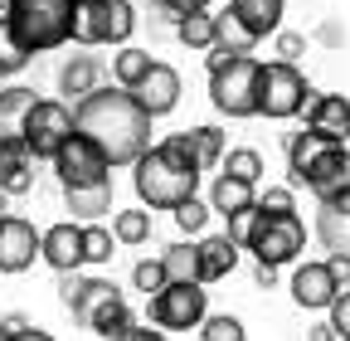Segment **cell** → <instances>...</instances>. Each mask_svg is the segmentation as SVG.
Masks as SVG:
<instances>
[{"label": "cell", "mask_w": 350, "mask_h": 341, "mask_svg": "<svg viewBox=\"0 0 350 341\" xmlns=\"http://www.w3.org/2000/svg\"><path fill=\"white\" fill-rule=\"evenodd\" d=\"M73 122L83 137H93L112 166H131L146 147H151V112L131 98V88H93L88 98L73 103Z\"/></svg>", "instance_id": "1"}, {"label": "cell", "mask_w": 350, "mask_h": 341, "mask_svg": "<svg viewBox=\"0 0 350 341\" xmlns=\"http://www.w3.org/2000/svg\"><path fill=\"white\" fill-rule=\"evenodd\" d=\"M131 166H137L131 170V186H137L146 210H175L180 200H190L200 190V176H204V166L190 147V132H175V137L146 147Z\"/></svg>", "instance_id": "2"}, {"label": "cell", "mask_w": 350, "mask_h": 341, "mask_svg": "<svg viewBox=\"0 0 350 341\" xmlns=\"http://www.w3.org/2000/svg\"><path fill=\"white\" fill-rule=\"evenodd\" d=\"M73 10L78 0H10L5 15L29 54H49L73 39Z\"/></svg>", "instance_id": "3"}, {"label": "cell", "mask_w": 350, "mask_h": 341, "mask_svg": "<svg viewBox=\"0 0 350 341\" xmlns=\"http://www.w3.org/2000/svg\"><path fill=\"white\" fill-rule=\"evenodd\" d=\"M312 83H306V73L287 59H273L262 64V78H258V117H273V122H287L297 112H306V103H312Z\"/></svg>", "instance_id": "4"}, {"label": "cell", "mask_w": 350, "mask_h": 341, "mask_svg": "<svg viewBox=\"0 0 350 341\" xmlns=\"http://www.w3.org/2000/svg\"><path fill=\"white\" fill-rule=\"evenodd\" d=\"M137 29V10L126 0H78L73 10V45L98 49V45H126Z\"/></svg>", "instance_id": "5"}, {"label": "cell", "mask_w": 350, "mask_h": 341, "mask_svg": "<svg viewBox=\"0 0 350 341\" xmlns=\"http://www.w3.org/2000/svg\"><path fill=\"white\" fill-rule=\"evenodd\" d=\"M258 78L262 64L253 54H234L224 68L209 73V103L224 117H258Z\"/></svg>", "instance_id": "6"}, {"label": "cell", "mask_w": 350, "mask_h": 341, "mask_svg": "<svg viewBox=\"0 0 350 341\" xmlns=\"http://www.w3.org/2000/svg\"><path fill=\"white\" fill-rule=\"evenodd\" d=\"M248 249H253L258 264L282 268V264H292L297 253L306 249V225L297 220V210H262L258 205V225H253Z\"/></svg>", "instance_id": "7"}, {"label": "cell", "mask_w": 350, "mask_h": 341, "mask_svg": "<svg viewBox=\"0 0 350 341\" xmlns=\"http://www.w3.org/2000/svg\"><path fill=\"white\" fill-rule=\"evenodd\" d=\"M78 132V122H73V108L59 103V98H39L34 112L25 117V147L34 161H54V151Z\"/></svg>", "instance_id": "8"}, {"label": "cell", "mask_w": 350, "mask_h": 341, "mask_svg": "<svg viewBox=\"0 0 350 341\" xmlns=\"http://www.w3.org/2000/svg\"><path fill=\"white\" fill-rule=\"evenodd\" d=\"M204 317H209L204 283H165L161 292H151V322L165 331H190Z\"/></svg>", "instance_id": "9"}, {"label": "cell", "mask_w": 350, "mask_h": 341, "mask_svg": "<svg viewBox=\"0 0 350 341\" xmlns=\"http://www.w3.org/2000/svg\"><path fill=\"white\" fill-rule=\"evenodd\" d=\"M54 176L64 186H93V181H112V161L107 151L93 142V137H83L73 132L59 151H54Z\"/></svg>", "instance_id": "10"}, {"label": "cell", "mask_w": 350, "mask_h": 341, "mask_svg": "<svg viewBox=\"0 0 350 341\" xmlns=\"http://www.w3.org/2000/svg\"><path fill=\"white\" fill-rule=\"evenodd\" d=\"M301 186L317 195V205L345 195V190H350V151H345L340 142H326V147L312 156V166H306V181H301Z\"/></svg>", "instance_id": "11"}, {"label": "cell", "mask_w": 350, "mask_h": 341, "mask_svg": "<svg viewBox=\"0 0 350 341\" xmlns=\"http://www.w3.org/2000/svg\"><path fill=\"white\" fill-rule=\"evenodd\" d=\"M39 259V229L20 215H0V273H25Z\"/></svg>", "instance_id": "12"}, {"label": "cell", "mask_w": 350, "mask_h": 341, "mask_svg": "<svg viewBox=\"0 0 350 341\" xmlns=\"http://www.w3.org/2000/svg\"><path fill=\"white\" fill-rule=\"evenodd\" d=\"M39 259L49 264L54 273H73V268H83L88 259H83V225L78 220H64V225H49L39 234Z\"/></svg>", "instance_id": "13"}, {"label": "cell", "mask_w": 350, "mask_h": 341, "mask_svg": "<svg viewBox=\"0 0 350 341\" xmlns=\"http://www.w3.org/2000/svg\"><path fill=\"white\" fill-rule=\"evenodd\" d=\"M340 292V278L331 273V264H301L292 273V303L306 312H326Z\"/></svg>", "instance_id": "14"}, {"label": "cell", "mask_w": 350, "mask_h": 341, "mask_svg": "<svg viewBox=\"0 0 350 341\" xmlns=\"http://www.w3.org/2000/svg\"><path fill=\"white\" fill-rule=\"evenodd\" d=\"M131 98H137L151 117H165V112H175V103H180V73L156 59V64L146 68V78L131 88Z\"/></svg>", "instance_id": "15"}, {"label": "cell", "mask_w": 350, "mask_h": 341, "mask_svg": "<svg viewBox=\"0 0 350 341\" xmlns=\"http://www.w3.org/2000/svg\"><path fill=\"white\" fill-rule=\"evenodd\" d=\"M306 132H317L321 142H350V103L340 93H317L306 103Z\"/></svg>", "instance_id": "16"}, {"label": "cell", "mask_w": 350, "mask_h": 341, "mask_svg": "<svg viewBox=\"0 0 350 341\" xmlns=\"http://www.w3.org/2000/svg\"><path fill=\"white\" fill-rule=\"evenodd\" d=\"M317 234L331 253H345L350 259V190L336 195V200H321L317 210Z\"/></svg>", "instance_id": "17"}, {"label": "cell", "mask_w": 350, "mask_h": 341, "mask_svg": "<svg viewBox=\"0 0 350 341\" xmlns=\"http://www.w3.org/2000/svg\"><path fill=\"white\" fill-rule=\"evenodd\" d=\"M64 205L73 210L78 225H93L112 210V181H93V186H64Z\"/></svg>", "instance_id": "18"}, {"label": "cell", "mask_w": 350, "mask_h": 341, "mask_svg": "<svg viewBox=\"0 0 350 341\" xmlns=\"http://www.w3.org/2000/svg\"><path fill=\"white\" fill-rule=\"evenodd\" d=\"M209 205H214V215H239V210H248V205H258V186L253 181H243V176H234V170H224L214 186H209Z\"/></svg>", "instance_id": "19"}, {"label": "cell", "mask_w": 350, "mask_h": 341, "mask_svg": "<svg viewBox=\"0 0 350 341\" xmlns=\"http://www.w3.org/2000/svg\"><path fill=\"white\" fill-rule=\"evenodd\" d=\"M239 268V244L229 234H209L200 239V278L204 283H219V278H229Z\"/></svg>", "instance_id": "20"}, {"label": "cell", "mask_w": 350, "mask_h": 341, "mask_svg": "<svg viewBox=\"0 0 350 341\" xmlns=\"http://www.w3.org/2000/svg\"><path fill=\"white\" fill-rule=\"evenodd\" d=\"M34 88L25 83H10V88H0V137H25V117L34 112Z\"/></svg>", "instance_id": "21"}, {"label": "cell", "mask_w": 350, "mask_h": 341, "mask_svg": "<svg viewBox=\"0 0 350 341\" xmlns=\"http://www.w3.org/2000/svg\"><path fill=\"white\" fill-rule=\"evenodd\" d=\"M98 78H103V68H98L93 54H73V59L59 68V93H64L68 103H78V98H88V93L98 88Z\"/></svg>", "instance_id": "22"}, {"label": "cell", "mask_w": 350, "mask_h": 341, "mask_svg": "<svg viewBox=\"0 0 350 341\" xmlns=\"http://www.w3.org/2000/svg\"><path fill=\"white\" fill-rule=\"evenodd\" d=\"M229 5L239 10V20L258 34V39H268L282 29V15H287V0H229Z\"/></svg>", "instance_id": "23"}, {"label": "cell", "mask_w": 350, "mask_h": 341, "mask_svg": "<svg viewBox=\"0 0 350 341\" xmlns=\"http://www.w3.org/2000/svg\"><path fill=\"white\" fill-rule=\"evenodd\" d=\"M214 45H224V49H234V54H253L258 34L239 20V10H234V5H224V10L214 15Z\"/></svg>", "instance_id": "24"}, {"label": "cell", "mask_w": 350, "mask_h": 341, "mask_svg": "<svg viewBox=\"0 0 350 341\" xmlns=\"http://www.w3.org/2000/svg\"><path fill=\"white\" fill-rule=\"evenodd\" d=\"M112 297H122V288H117V283H107V278H88V283H83V292L73 297V307H68V312L88 327V322H93V317L112 303Z\"/></svg>", "instance_id": "25"}, {"label": "cell", "mask_w": 350, "mask_h": 341, "mask_svg": "<svg viewBox=\"0 0 350 341\" xmlns=\"http://www.w3.org/2000/svg\"><path fill=\"white\" fill-rule=\"evenodd\" d=\"M161 264H165L170 283H204L200 278V244H170L161 253Z\"/></svg>", "instance_id": "26"}, {"label": "cell", "mask_w": 350, "mask_h": 341, "mask_svg": "<svg viewBox=\"0 0 350 341\" xmlns=\"http://www.w3.org/2000/svg\"><path fill=\"white\" fill-rule=\"evenodd\" d=\"M156 59H151V49H137V45H122L117 54H112V78L122 83V88H137V83L146 78V68H151Z\"/></svg>", "instance_id": "27"}, {"label": "cell", "mask_w": 350, "mask_h": 341, "mask_svg": "<svg viewBox=\"0 0 350 341\" xmlns=\"http://www.w3.org/2000/svg\"><path fill=\"white\" fill-rule=\"evenodd\" d=\"M321 147H326V142H321L317 132H292V137H287V181H292V186L306 181V166H312V156H317Z\"/></svg>", "instance_id": "28"}, {"label": "cell", "mask_w": 350, "mask_h": 341, "mask_svg": "<svg viewBox=\"0 0 350 341\" xmlns=\"http://www.w3.org/2000/svg\"><path fill=\"white\" fill-rule=\"evenodd\" d=\"M25 64H29V49H25V39L15 34L10 15H0V78H15Z\"/></svg>", "instance_id": "29"}, {"label": "cell", "mask_w": 350, "mask_h": 341, "mask_svg": "<svg viewBox=\"0 0 350 341\" xmlns=\"http://www.w3.org/2000/svg\"><path fill=\"white\" fill-rule=\"evenodd\" d=\"M175 34H180V45H190V49H209L214 45V15L209 10H190V15L175 20Z\"/></svg>", "instance_id": "30"}, {"label": "cell", "mask_w": 350, "mask_h": 341, "mask_svg": "<svg viewBox=\"0 0 350 341\" xmlns=\"http://www.w3.org/2000/svg\"><path fill=\"white\" fill-rule=\"evenodd\" d=\"M112 234H117V244H146L151 239V210H117Z\"/></svg>", "instance_id": "31"}, {"label": "cell", "mask_w": 350, "mask_h": 341, "mask_svg": "<svg viewBox=\"0 0 350 341\" xmlns=\"http://www.w3.org/2000/svg\"><path fill=\"white\" fill-rule=\"evenodd\" d=\"M126 327H131V307H126V297H112V303H107L93 322H88V331H98L103 341H117Z\"/></svg>", "instance_id": "32"}, {"label": "cell", "mask_w": 350, "mask_h": 341, "mask_svg": "<svg viewBox=\"0 0 350 341\" xmlns=\"http://www.w3.org/2000/svg\"><path fill=\"white\" fill-rule=\"evenodd\" d=\"M112 253H117V234H112V229H103L98 220L83 225V259H88V264H107Z\"/></svg>", "instance_id": "33"}, {"label": "cell", "mask_w": 350, "mask_h": 341, "mask_svg": "<svg viewBox=\"0 0 350 341\" xmlns=\"http://www.w3.org/2000/svg\"><path fill=\"white\" fill-rule=\"evenodd\" d=\"M190 147H195L204 170L224 161V132H219V127H190Z\"/></svg>", "instance_id": "34"}, {"label": "cell", "mask_w": 350, "mask_h": 341, "mask_svg": "<svg viewBox=\"0 0 350 341\" xmlns=\"http://www.w3.org/2000/svg\"><path fill=\"white\" fill-rule=\"evenodd\" d=\"M170 215H175V225H180L185 234H200V229L209 225V215H214V205H204L200 195H190V200H180V205H175Z\"/></svg>", "instance_id": "35"}, {"label": "cell", "mask_w": 350, "mask_h": 341, "mask_svg": "<svg viewBox=\"0 0 350 341\" xmlns=\"http://www.w3.org/2000/svg\"><path fill=\"white\" fill-rule=\"evenodd\" d=\"M200 341H243V322L219 312V317H204L200 322Z\"/></svg>", "instance_id": "36"}, {"label": "cell", "mask_w": 350, "mask_h": 341, "mask_svg": "<svg viewBox=\"0 0 350 341\" xmlns=\"http://www.w3.org/2000/svg\"><path fill=\"white\" fill-rule=\"evenodd\" d=\"M224 170H234V176H243V181H253V186H258V176H262V156H258L253 147L224 151Z\"/></svg>", "instance_id": "37"}, {"label": "cell", "mask_w": 350, "mask_h": 341, "mask_svg": "<svg viewBox=\"0 0 350 341\" xmlns=\"http://www.w3.org/2000/svg\"><path fill=\"white\" fill-rule=\"evenodd\" d=\"M131 283H137V288L151 297V292H161L170 278H165V264H161V259H142L137 268H131Z\"/></svg>", "instance_id": "38"}, {"label": "cell", "mask_w": 350, "mask_h": 341, "mask_svg": "<svg viewBox=\"0 0 350 341\" xmlns=\"http://www.w3.org/2000/svg\"><path fill=\"white\" fill-rule=\"evenodd\" d=\"M29 161H34V156H29L25 137H0V181H5L15 166H29Z\"/></svg>", "instance_id": "39"}, {"label": "cell", "mask_w": 350, "mask_h": 341, "mask_svg": "<svg viewBox=\"0 0 350 341\" xmlns=\"http://www.w3.org/2000/svg\"><path fill=\"white\" fill-rule=\"evenodd\" d=\"M253 225H258V205H248V210H239V215H229V239L239 244V249H248V239H253Z\"/></svg>", "instance_id": "40"}, {"label": "cell", "mask_w": 350, "mask_h": 341, "mask_svg": "<svg viewBox=\"0 0 350 341\" xmlns=\"http://www.w3.org/2000/svg\"><path fill=\"white\" fill-rule=\"evenodd\" d=\"M306 54V34H292V29H278V59H287V64H297Z\"/></svg>", "instance_id": "41"}, {"label": "cell", "mask_w": 350, "mask_h": 341, "mask_svg": "<svg viewBox=\"0 0 350 341\" xmlns=\"http://www.w3.org/2000/svg\"><path fill=\"white\" fill-rule=\"evenodd\" d=\"M326 312H331V327H336L340 336H350V288H340V292H336V303H331Z\"/></svg>", "instance_id": "42"}, {"label": "cell", "mask_w": 350, "mask_h": 341, "mask_svg": "<svg viewBox=\"0 0 350 341\" xmlns=\"http://www.w3.org/2000/svg\"><path fill=\"white\" fill-rule=\"evenodd\" d=\"M258 205L262 210H292V186H268L258 195Z\"/></svg>", "instance_id": "43"}, {"label": "cell", "mask_w": 350, "mask_h": 341, "mask_svg": "<svg viewBox=\"0 0 350 341\" xmlns=\"http://www.w3.org/2000/svg\"><path fill=\"white\" fill-rule=\"evenodd\" d=\"M117 341H170V336H165V327H156V322H151V327H137V322H131Z\"/></svg>", "instance_id": "44"}, {"label": "cell", "mask_w": 350, "mask_h": 341, "mask_svg": "<svg viewBox=\"0 0 350 341\" xmlns=\"http://www.w3.org/2000/svg\"><path fill=\"white\" fill-rule=\"evenodd\" d=\"M59 278H64V283H59V297H64V307H73V297L83 292V283H88V278H78V268H73V273H59Z\"/></svg>", "instance_id": "45"}, {"label": "cell", "mask_w": 350, "mask_h": 341, "mask_svg": "<svg viewBox=\"0 0 350 341\" xmlns=\"http://www.w3.org/2000/svg\"><path fill=\"white\" fill-rule=\"evenodd\" d=\"M190 10H209V0H165V20H180Z\"/></svg>", "instance_id": "46"}, {"label": "cell", "mask_w": 350, "mask_h": 341, "mask_svg": "<svg viewBox=\"0 0 350 341\" xmlns=\"http://www.w3.org/2000/svg\"><path fill=\"white\" fill-rule=\"evenodd\" d=\"M326 264H331V273L340 278V288H350V259H345V253H331Z\"/></svg>", "instance_id": "47"}, {"label": "cell", "mask_w": 350, "mask_h": 341, "mask_svg": "<svg viewBox=\"0 0 350 341\" xmlns=\"http://www.w3.org/2000/svg\"><path fill=\"white\" fill-rule=\"evenodd\" d=\"M229 59H234V49H224V45H209V73H214V68H224Z\"/></svg>", "instance_id": "48"}, {"label": "cell", "mask_w": 350, "mask_h": 341, "mask_svg": "<svg viewBox=\"0 0 350 341\" xmlns=\"http://www.w3.org/2000/svg\"><path fill=\"white\" fill-rule=\"evenodd\" d=\"M306 341H340V331H336L331 322H321V327H312V331H306Z\"/></svg>", "instance_id": "49"}, {"label": "cell", "mask_w": 350, "mask_h": 341, "mask_svg": "<svg viewBox=\"0 0 350 341\" xmlns=\"http://www.w3.org/2000/svg\"><path fill=\"white\" fill-rule=\"evenodd\" d=\"M10 341H54L49 331H39V327H25V331H15Z\"/></svg>", "instance_id": "50"}, {"label": "cell", "mask_w": 350, "mask_h": 341, "mask_svg": "<svg viewBox=\"0 0 350 341\" xmlns=\"http://www.w3.org/2000/svg\"><path fill=\"white\" fill-rule=\"evenodd\" d=\"M253 278H258L262 288H273V278H278V268H273V264H258V273H253Z\"/></svg>", "instance_id": "51"}, {"label": "cell", "mask_w": 350, "mask_h": 341, "mask_svg": "<svg viewBox=\"0 0 350 341\" xmlns=\"http://www.w3.org/2000/svg\"><path fill=\"white\" fill-rule=\"evenodd\" d=\"M10 336H15V331H10V327H5V322H0V341H10Z\"/></svg>", "instance_id": "52"}, {"label": "cell", "mask_w": 350, "mask_h": 341, "mask_svg": "<svg viewBox=\"0 0 350 341\" xmlns=\"http://www.w3.org/2000/svg\"><path fill=\"white\" fill-rule=\"evenodd\" d=\"M146 5H151V10H161V15H165V0H146Z\"/></svg>", "instance_id": "53"}, {"label": "cell", "mask_w": 350, "mask_h": 341, "mask_svg": "<svg viewBox=\"0 0 350 341\" xmlns=\"http://www.w3.org/2000/svg\"><path fill=\"white\" fill-rule=\"evenodd\" d=\"M5 200H10V195H5V186H0V215H5Z\"/></svg>", "instance_id": "54"}, {"label": "cell", "mask_w": 350, "mask_h": 341, "mask_svg": "<svg viewBox=\"0 0 350 341\" xmlns=\"http://www.w3.org/2000/svg\"><path fill=\"white\" fill-rule=\"evenodd\" d=\"M5 10H10V0H0V15H5Z\"/></svg>", "instance_id": "55"}, {"label": "cell", "mask_w": 350, "mask_h": 341, "mask_svg": "<svg viewBox=\"0 0 350 341\" xmlns=\"http://www.w3.org/2000/svg\"><path fill=\"white\" fill-rule=\"evenodd\" d=\"M340 341H350V336H340Z\"/></svg>", "instance_id": "56"}]
</instances>
